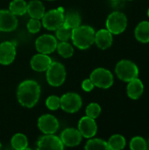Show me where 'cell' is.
I'll list each match as a JSON object with an SVG mask.
<instances>
[{
	"instance_id": "obj_1",
	"label": "cell",
	"mask_w": 149,
	"mask_h": 150,
	"mask_svg": "<svg viewBox=\"0 0 149 150\" xmlns=\"http://www.w3.org/2000/svg\"><path fill=\"white\" fill-rule=\"evenodd\" d=\"M40 86L34 80H25L19 83L17 89L18 103L26 108H32L40 97Z\"/></svg>"
},
{
	"instance_id": "obj_2",
	"label": "cell",
	"mask_w": 149,
	"mask_h": 150,
	"mask_svg": "<svg viewBox=\"0 0 149 150\" xmlns=\"http://www.w3.org/2000/svg\"><path fill=\"white\" fill-rule=\"evenodd\" d=\"M95 30L90 25H82L74 28L71 33V40L75 47L84 50L91 47L95 40Z\"/></svg>"
},
{
	"instance_id": "obj_3",
	"label": "cell",
	"mask_w": 149,
	"mask_h": 150,
	"mask_svg": "<svg viewBox=\"0 0 149 150\" xmlns=\"http://www.w3.org/2000/svg\"><path fill=\"white\" fill-rule=\"evenodd\" d=\"M46 72V78L49 85L53 87H59L65 82L66 69L61 62H52Z\"/></svg>"
},
{
	"instance_id": "obj_4",
	"label": "cell",
	"mask_w": 149,
	"mask_h": 150,
	"mask_svg": "<svg viewBox=\"0 0 149 150\" xmlns=\"http://www.w3.org/2000/svg\"><path fill=\"white\" fill-rule=\"evenodd\" d=\"M115 73L121 81L128 83L138 77L139 68L134 62L129 60H121L116 65Z\"/></svg>"
},
{
	"instance_id": "obj_5",
	"label": "cell",
	"mask_w": 149,
	"mask_h": 150,
	"mask_svg": "<svg viewBox=\"0 0 149 150\" xmlns=\"http://www.w3.org/2000/svg\"><path fill=\"white\" fill-rule=\"evenodd\" d=\"M64 21V8L58 7L57 9L50 10L45 12L41 18L42 25L50 31H55Z\"/></svg>"
},
{
	"instance_id": "obj_6",
	"label": "cell",
	"mask_w": 149,
	"mask_h": 150,
	"mask_svg": "<svg viewBox=\"0 0 149 150\" xmlns=\"http://www.w3.org/2000/svg\"><path fill=\"white\" fill-rule=\"evenodd\" d=\"M106 29L112 34L122 33L127 26V18L121 11L112 12L106 19Z\"/></svg>"
},
{
	"instance_id": "obj_7",
	"label": "cell",
	"mask_w": 149,
	"mask_h": 150,
	"mask_svg": "<svg viewBox=\"0 0 149 150\" xmlns=\"http://www.w3.org/2000/svg\"><path fill=\"white\" fill-rule=\"evenodd\" d=\"M90 79L92 81L96 87L100 89L111 88L114 81L112 72L104 68H97L94 69L90 76Z\"/></svg>"
},
{
	"instance_id": "obj_8",
	"label": "cell",
	"mask_w": 149,
	"mask_h": 150,
	"mask_svg": "<svg viewBox=\"0 0 149 150\" xmlns=\"http://www.w3.org/2000/svg\"><path fill=\"white\" fill-rule=\"evenodd\" d=\"M61 108L68 113H75L78 112L82 105L83 100L80 95L75 92H68L60 98Z\"/></svg>"
},
{
	"instance_id": "obj_9",
	"label": "cell",
	"mask_w": 149,
	"mask_h": 150,
	"mask_svg": "<svg viewBox=\"0 0 149 150\" xmlns=\"http://www.w3.org/2000/svg\"><path fill=\"white\" fill-rule=\"evenodd\" d=\"M57 39L51 34H43L37 38L35 48L39 53L49 54L54 53L57 47Z\"/></svg>"
},
{
	"instance_id": "obj_10",
	"label": "cell",
	"mask_w": 149,
	"mask_h": 150,
	"mask_svg": "<svg viewBox=\"0 0 149 150\" xmlns=\"http://www.w3.org/2000/svg\"><path fill=\"white\" fill-rule=\"evenodd\" d=\"M37 147L39 149L61 150L64 149V145L60 137L51 134H45L40 136L37 142Z\"/></svg>"
},
{
	"instance_id": "obj_11",
	"label": "cell",
	"mask_w": 149,
	"mask_h": 150,
	"mask_svg": "<svg viewBox=\"0 0 149 150\" xmlns=\"http://www.w3.org/2000/svg\"><path fill=\"white\" fill-rule=\"evenodd\" d=\"M38 127L45 134H54L59 128V121L54 115L44 114L38 120Z\"/></svg>"
},
{
	"instance_id": "obj_12",
	"label": "cell",
	"mask_w": 149,
	"mask_h": 150,
	"mask_svg": "<svg viewBox=\"0 0 149 150\" xmlns=\"http://www.w3.org/2000/svg\"><path fill=\"white\" fill-rule=\"evenodd\" d=\"M83 137L90 139L94 137L97 132V125L95 119H92L88 116H84L80 119L78 122L77 128Z\"/></svg>"
},
{
	"instance_id": "obj_13",
	"label": "cell",
	"mask_w": 149,
	"mask_h": 150,
	"mask_svg": "<svg viewBox=\"0 0 149 150\" xmlns=\"http://www.w3.org/2000/svg\"><path fill=\"white\" fill-rule=\"evenodd\" d=\"M18 26V18L9 10H0V32H12Z\"/></svg>"
},
{
	"instance_id": "obj_14",
	"label": "cell",
	"mask_w": 149,
	"mask_h": 150,
	"mask_svg": "<svg viewBox=\"0 0 149 150\" xmlns=\"http://www.w3.org/2000/svg\"><path fill=\"white\" fill-rule=\"evenodd\" d=\"M16 57V47L11 41L0 43V64L10 65Z\"/></svg>"
},
{
	"instance_id": "obj_15",
	"label": "cell",
	"mask_w": 149,
	"mask_h": 150,
	"mask_svg": "<svg viewBox=\"0 0 149 150\" xmlns=\"http://www.w3.org/2000/svg\"><path fill=\"white\" fill-rule=\"evenodd\" d=\"M60 138H61L64 146L76 147L81 143L83 136L80 134L78 129L66 128L61 132Z\"/></svg>"
},
{
	"instance_id": "obj_16",
	"label": "cell",
	"mask_w": 149,
	"mask_h": 150,
	"mask_svg": "<svg viewBox=\"0 0 149 150\" xmlns=\"http://www.w3.org/2000/svg\"><path fill=\"white\" fill-rule=\"evenodd\" d=\"M51 63H52V59L50 58V56L48 54H41V53L33 55L30 62L31 68L37 72L46 71Z\"/></svg>"
},
{
	"instance_id": "obj_17",
	"label": "cell",
	"mask_w": 149,
	"mask_h": 150,
	"mask_svg": "<svg viewBox=\"0 0 149 150\" xmlns=\"http://www.w3.org/2000/svg\"><path fill=\"white\" fill-rule=\"evenodd\" d=\"M113 41L112 33L109 32L107 29H100L95 33L94 43L100 49H107L109 48Z\"/></svg>"
},
{
	"instance_id": "obj_18",
	"label": "cell",
	"mask_w": 149,
	"mask_h": 150,
	"mask_svg": "<svg viewBox=\"0 0 149 150\" xmlns=\"http://www.w3.org/2000/svg\"><path fill=\"white\" fill-rule=\"evenodd\" d=\"M144 91V85L141 80H140L138 77L131 80L128 82L127 88H126V93L127 96L132 99H138L141 97Z\"/></svg>"
},
{
	"instance_id": "obj_19",
	"label": "cell",
	"mask_w": 149,
	"mask_h": 150,
	"mask_svg": "<svg viewBox=\"0 0 149 150\" xmlns=\"http://www.w3.org/2000/svg\"><path fill=\"white\" fill-rule=\"evenodd\" d=\"M26 12L32 18L41 19L45 14V6L40 0H31L27 4Z\"/></svg>"
},
{
	"instance_id": "obj_20",
	"label": "cell",
	"mask_w": 149,
	"mask_h": 150,
	"mask_svg": "<svg viewBox=\"0 0 149 150\" xmlns=\"http://www.w3.org/2000/svg\"><path fill=\"white\" fill-rule=\"evenodd\" d=\"M135 38L138 41L141 43L149 42V22L141 21L138 24L134 31Z\"/></svg>"
},
{
	"instance_id": "obj_21",
	"label": "cell",
	"mask_w": 149,
	"mask_h": 150,
	"mask_svg": "<svg viewBox=\"0 0 149 150\" xmlns=\"http://www.w3.org/2000/svg\"><path fill=\"white\" fill-rule=\"evenodd\" d=\"M82 23V18L79 12L76 11H68L64 13V21L63 24L70 29H74L79 26Z\"/></svg>"
},
{
	"instance_id": "obj_22",
	"label": "cell",
	"mask_w": 149,
	"mask_h": 150,
	"mask_svg": "<svg viewBox=\"0 0 149 150\" xmlns=\"http://www.w3.org/2000/svg\"><path fill=\"white\" fill-rule=\"evenodd\" d=\"M126 141L121 134H113L110 137L107 142L108 149L121 150L126 147Z\"/></svg>"
},
{
	"instance_id": "obj_23",
	"label": "cell",
	"mask_w": 149,
	"mask_h": 150,
	"mask_svg": "<svg viewBox=\"0 0 149 150\" xmlns=\"http://www.w3.org/2000/svg\"><path fill=\"white\" fill-rule=\"evenodd\" d=\"M27 3L25 0H12L9 5V11L16 16H22L26 13Z\"/></svg>"
},
{
	"instance_id": "obj_24",
	"label": "cell",
	"mask_w": 149,
	"mask_h": 150,
	"mask_svg": "<svg viewBox=\"0 0 149 150\" xmlns=\"http://www.w3.org/2000/svg\"><path fill=\"white\" fill-rule=\"evenodd\" d=\"M11 144L12 148L16 150H25L27 149L28 140L27 137L23 134H16L11 137Z\"/></svg>"
},
{
	"instance_id": "obj_25",
	"label": "cell",
	"mask_w": 149,
	"mask_h": 150,
	"mask_svg": "<svg viewBox=\"0 0 149 150\" xmlns=\"http://www.w3.org/2000/svg\"><path fill=\"white\" fill-rule=\"evenodd\" d=\"M84 149L86 150H107L108 145L107 142L92 137L90 138V140L87 142L86 145L84 146Z\"/></svg>"
},
{
	"instance_id": "obj_26",
	"label": "cell",
	"mask_w": 149,
	"mask_h": 150,
	"mask_svg": "<svg viewBox=\"0 0 149 150\" xmlns=\"http://www.w3.org/2000/svg\"><path fill=\"white\" fill-rule=\"evenodd\" d=\"M57 52L63 58H69L74 54V48L68 41H61L57 44Z\"/></svg>"
},
{
	"instance_id": "obj_27",
	"label": "cell",
	"mask_w": 149,
	"mask_h": 150,
	"mask_svg": "<svg viewBox=\"0 0 149 150\" xmlns=\"http://www.w3.org/2000/svg\"><path fill=\"white\" fill-rule=\"evenodd\" d=\"M71 33L72 29L62 24L55 30V37L60 41H68L71 38Z\"/></svg>"
},
{
	"instance_id": "obj_28",
	"label": "cell",
	"mask_w": 149,
	"mask_h": 150,
	"mask_svg": "<svg viewBox=\"0 0 149 150\" xmlns=\"http://www.w3.org/2000/svg\"><path fill=\"white\" fill-rule=\"evenodd\" d=\"M130 149L132 150H146L148 144L141 136H135L130 142Z\"/></svg>"
},
{
	"instance_id": "obj_29",
	"label": "cell",
	"mask_w": 149,
	"mask_h": 150,
	"mask_svg": "<svg viewBox=\"0 0 149 150\" xmlns=\"http://www.w3.org/2000/svg\"><path fill=\"white\" fill-rule=\"evenodd\" d=\"M101 113V106L97 103H90L87 105L85 109V114L88 117H90L92 119H97L99 117Z\"/></svg>"
},
{
	"instance_id": "obj_30",
	"label": "cell",
	"mask_w": 149,
	"mask_h": 150,
	"mask_svg": "<svg viewBox=\"0 0 149 150\" xmlns=\"http://www.w3.org/2000/svg\"><path fill=\"white\" fill-rule=\"evenodd\" d=\"M46 106L51 111H56L61 107V100L57 96H50L46 100Z\"/></svg>"
},
{
	"instance_id": "obj_31",
	"label": "cell",
	"mask_w": 149,
	"mask_h": 150,
	"mask_svg": "<svg viewBox=\"0 0 149 150\" xmlns=\"http://www.w3.org/2000/svg\"><path fill=\"white\" fill-rule=\"evenodd\" d=\"M41 25H42V24L40 21V19L32 18H31V19L26 24L27 30L31 33H39L40 28H41Z\"/></svg>"
},
{
	"instance_id": "obj_32",
	"label": "cell",
	"mask_w": 149,
	"mask_h": 150,
	"mask_svg": "<svg viewBox=\"0 0 149 150\" xmlns=\"http://www.w3.org/2000/svg\"><path fill=\"white\" fill-rule=\"evenodd\" d=\"M94 87H95V85L90 78L84 79L82 83V89L86 92L91 91L94 89Z\"/></svg>"
},
{
	"instance_id": "obj_33",
	"label": "cell",
	"mask_w": 149,
	"mask_h": 150,
	"mask_svg": "<svg viewBox=\"0 0 149 150\" xmlns=\"http://www.w3.org/2000/svg\"><path fill=\"white\" fill-rule=\"evenodd\" d=\"M148 16L149 17V8H148Z\"/></svg>"
},
{
	"instance_id": "obj_34",
	"label": "cell",
	"mask_w": 149,
	"mask_h": 150,
	"mask_svg": "<svg viewBox=\"0 0 149 150\" xmlns=\"http://www.w3.org/2000/svg\"><path fill=\"white\" fill-rule=\"evenodd\" d=\"M2 148V145H1V143H0V149Z\"/></svg>"
},
{
	"instance_id": "obj_35",
	"label": "cell",
	"mask_w": 149,
	"mask_h": 150,
	"mask_svg": "<svg viewBox=\"0 0 149 150\" xmlns=\"http://www.w3.org/2000/svg\"><path fill=\"white\" fill-rule=\"evenodd\" d=\"M47 1H53V0H47Z\"/></svg>"
},
{
	"instance_id": "obj_36",
	"label": "cell",
	"mask_w": 149,
	"mask_h": 150,
	"mask_svg": "<svg viewBox=\"0 0 149 150\" xmlns=\"http://www.w3.org/2000/svg\"><path fill=\"white\" fill-rule=\"evenodd\" d=\"M112 1H115V0H112Z\"/></svg>"
}]
</instances>
